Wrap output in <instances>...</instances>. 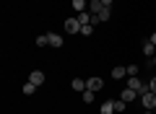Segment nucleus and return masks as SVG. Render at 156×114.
<instances>
[{
  "label": "nucleus",
  "mask_w": 156,
  "mask_h": 114,
  "mask_svg": "<svg viewBox=\"0 0 156 114\" xmlns=\"http://www.w3.org/2000/svg\"><path fill=\"white\" fill-rule=\"evenodd\" d=\"M65 31L68 34H81V21H78V16H68L65 18Z\"/></svg>",
  "instance_id": "obj_1"
},
{
  "label": "nucleus",
  "mask_w": 156,
  "mask_h": 114,
  "mask_svg": "<svg viewBox=\"0 0 156 114\" xmlns=\"http://www.w3.org/2000/svg\"><path fill=\"white\" fill-rule=\"evenodd\" d=\"M138 101L143 104V109H156V93L154 91H146V93H140Z\"/></svg>",
  "instance_id": "obj_2"
},
{
  "label": "nucleus",
  "mask_w": 156,
  "mask_h": 114,
  "mask_svg": "<svg viewBox=\"0 0 156 114\" xmlns=\"http://www.w3.org/2000/svg\"><path fill=\"white\" fill-rule=\"evenodd\" d=\"M86 88L94 91V93H99L101 88H104V81H101V78H86Z\"/></svg>",
  "instance_id": "obj_3"
},
{
  "label": "nucleus",
  "mask_w": 156,
  "mask_h": 114,
  "mask_svg": "<svg viewBox=\"0 0 156 114\" xmlns=\"http://www.w3.org/2000/svg\"><path fill=\"white\" fill-rule=\"evenodd\" d=\"M29 81H31L34 86H42V83L47 81V75H44L42 70H31V73H29Z\"/></svg>",
  "instance_id": "obj_4"
},
{
  "label": "nucleus",
  "mask_w": 156,
  "mask_h": 114,
  "mask_svg": "<svg viewBox=\"0 0 156 114\" xmlns=\"http://www.w3.org/2000/svg\"><path fill=\"white\" fill-rule=\"evenodd\" d=\"M120 98H122L125 104H130V101H135V98H140V93H138V91H133V88H125V91L120 93Z\"/></svg>",
  "instance_id": "obj_5"
},
{
  "label": "nucleus",
  "mask_w": 156,
  "mask_h": 114,
  "mask_svg": "<svg viewBox=\"0 0 156 114\" xmlns=\"http://www.w3.org/2000/svg\"><path fill=\"white\" fill-rule=\"evenodd\" d=\"M70 88H73V91H78V93H83V91H86V81H83V78H73V81H70Z\"/></svg>",
  "instance_id": "obj_6"
},
{
  "label": "nucleus",
  "mask_w": 156,
  "mask_h": 114,
  "mask_svg": "<svg viewBox=\"0 0 156 114\" xmlns=\"http://www.w3.org/2000/svg\"><path fill=\"white\" fill-rule=\"evenodd\" d=\"M112 78H115V81H120V78H128V67H122V65L112 67Z\"/></svg>",
  "instance_id": "obj_7"
},
{
  "label": "nucleus",
  "mask_w": 156,
  "mask_h": 114,
  "mask_svg": "<svg viewBox=\"0 0 156 114\" xmlns=\"http://www.w3.org/2000/svg\"><path fill=\"white\" fill-rule=\"evenodd\" d=\"M89 11L94 13V16H96V13H101V11H104V5H101V0H89Z\"/></svg>",
  "instance_id": "obj_8"
},
{
  "label": "nucleus",
  "mask_w": 156,
  "mask_h": 114,
  "mask_svg": "<svg viewBox=\"0 0 156 114\" xmlns=\"http://www.w3.org/2000/svg\"><path fill=\"white\" fill-rule=\"evenodd\" d=\"M37 88H39V86H34L31 81H26V83H23V88H21V91H23V96H34V93H37Z\"/></svg>",
  "instance_id": "obj_9"
},
{
  "label": "nucleus",
  "mask_w": 156,
  "mask_h": 114,
  "mask_svg": "<svg viewBox=\"0 0 156 114\" xmlns=\"http://www.w3.org/2000/svg\"><path fill=\"white\" fill-rule=\"evenodd\" d=\"M70 5H73V11H76V13H83L89 3H86V0H70Z\"/></svg>",
  "instance_id": "obj_10"
},
{
  "label": "nucleus",
  "mask_w": 156,
  "mask_h": 114,
  "mask_svg": "<svg viewBox=\"0 0 156 114\" xmlns=\"http://www.w3.org/2000/svg\"><path fill=\"white\" fill-rule=\"evenodd\" d=\"M99 114H115V101H104L99 106Z\"/></svg>",
  "instance_id": "obj_11"
},
{
  "label": "nucleus",
  "mask_w": 156,
  "mask_h": 114,
  "mask_svg": "<svg viewBox=\"0 0 156 114\" xmlns=\"http://www.w3.org/2000/svg\"><path fill=\"white\" fill-rule=\"evenodd\" d=\"M47 36H50V47H62V36H60V34H47Z\"/></svg>",
  "instance_id": "obj_12"
},
{
  "label": "nucleus",
  "mask_w": 156,
  "mask_h": 114,
  "mask_svg": "<svg viewBox=\"0 0 156 114\" xmlns=\"http://www.w3.org/2000/svg\"><path fill=\"white\" fill-rule=\"evenodd\" d=\"M143 54H146V57H154V54H156V44H151V39L143 44Z\"/></svg>",
  "instance_id": "obj_13"
},
{
  "label": "nucleus",
  "mask_w": 156,
  "mask_h": 114,
  "mask_svg": "<svg viewBox=\"0 0 156 114\" xmlns=\"http://www.w3.org/2000/svg\"><path fill=\"white\" fill-rule=\"evenodd\" d=\"M125 106H128V104H125L122 98H115V114H122V112H125Z\"/></svg>",
  "instance_id": "obj_14"
},
{
  "label": "nucleus",
  "mask_w": 156,
  "mask_h": 114,
  "mask_svg": "<svg viewBox=\"0 0 156 114\" xmlns=\"http://www.w3.org/2000/svg\"><path fill=\"white\" fill-rule=\"evenodd\" d=\"M109 16H112V8H104L101 13H96V18H99L101 23H104V21H109Z\"/></svg>",
  "instance_id": "obj_15"
},
{
  "label": "nucleus",
  "mask_w": 156,
  "mask_h": 114,
  "mask_svg": "<svg viewBox=\"0 0 156 114\" xmlns=\"http://www.w3.org/2000/svg\"><path fill=\"white\" fill-rule=\"evenodd\" d=\"M37 47H50V36H47V34L37 36Z\"/></svg>",
  "instance_id": "obj_16"
},
{
  "label": "nucleus",
  "mask_w": 156,
  "mask_h": 114,
  "mask_svg": "<svg viewBox=\"0 0 156 114\" xmlns=\"http://www.w3.org/2000/svg\"><path fill=\"white\" fill-rule=\"evenodd\" d=\"M91 34H94V26H91V23L81 26V36H91Z\"/></svg>",
  "instance_id": "obj_17"
},
{
  "label": "nucleus",
  "mask_w": 156,
  "mask_h": 114,
  "mask_svg": "<svg viewBox=\"0 0 156 114\" xmlns=\"http://www.w3.org/2000/svg\"><path fill=\"white\" fill-rule=\"evenodd\" d=\"M81 98H83L86 104H91V101H94V91H89V88H86V91L81 93Z\"/></svg>",
  "instance_id": "obj_18"
},
{
  "label": "nucleus",
  "mask_w": 156,
  "mask_h": 114,
  "mask_svg": "<svg viewBox=\"0 0 156 114\" xmlns=\"http://www.w3.org/2000/svg\"><path fill=\"white\" fill-rule=\"evenodd\" d=\"M125 67H128V78H130V75H138V70H140V67L133 65V62H130V65H125Z\"/></svg>",
  "instance_id": "obj_19"
},
{
  "label": "nucleus",
  "mask_w": 156,
  "mask_h": 114,
  "mask_svg": "<svg viewBox=\"0 0 156 114\" xmlns=\"http://www.w3.org/2000/svg\"><path fill=\"white\" fill-rule=\"evenodd\" d=\"M148 88H151V91L156 93V75H154V78H151V81H148Z\"/></svg>",
  "instance_id": "obj_20"
},
{
  "label": "nucleus",
  "mask_w": 156,
  "mask_h": 114,
  "mask_svg": "<svg viewBox=\"0 0 156 114\" xmlns=\"http://www.w3.org/2000/svg\"><path fill=\"white\" fill-rule=\"evenodd\" d=\"M101 5H104V8H112V0H101Z\"/></svg>",
  "instance_id": "obj_21"
},
{
  "label": "nucleus",
  "mask_w": 156,
  "mask_h": 114,
  "mask_svg": "<svg viewBox=\"0 0 156 114\" xmlns=\"http://www.w3.org/2000/svg\"><path fill=\"white\" fill-rule=\"evenodd\" d=\"M151 44H156V31H154V34H151Z\"/></svg>",
  "instance_id": "obj_22"
},
{
  "label": "nucleus",
  "mask_w": 156,
  "mask_h": 114,
  "mask_svg": "<svg viewBox=\"0 0 156 114\" xmlns=\"http://www.w3.org/2000/svg\"><path fill=\"white\" fill-rule=\"evenodd\" d=\"M148 60H151V65H156V54H154V57H148Z\"/></svg>",
  "instance_id": "obj_23"
}]
</instances>
